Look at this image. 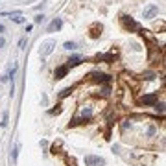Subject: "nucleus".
I'll list each match as a JSON object with an SVG mask.
<instances>
[{
  "instance_id": "1",
  "label": "nucleus",
  "mask_w": 166,
  "mask_h": 166,
  "mask_svg": "<svg viewBox=\"0 0 166 166\" xmlns=\"http://www.w3.org/2000/svg\"><path fill=\"white\" fill-rule=\"evenodd\" d=\"M120 22H122V26L125 30H129V32H135V30H140L138 24L133 21L131 17H127V15H122V19H120Z\"/></svg>"
},
{
  "instance_id": "2",
  "label": "nucleus",
  "mask_w": 166,
  "mask_h": 166,
  "mask_svg": "<svg viewBox=\"0 0 166 166\" xmlns=\"http://www.w3.org/2000/svg\"><path fill=\"white\" fill-rule=\"evenodd\" d=\"M54 48H55V41H54V39L43 43L41 44V55H43V57H46V55H50V54L54 52Z\"/></svg>"
},
{
  "instance_id": "3",
  "label": "nucleus",
  "mask_w": 166,
  "mask_h": 166,
  "mask_svg": "<svg viewBox=\"0 0 166 166\" xmlns=\"http://www.w3.org/2000/svg\"><path fill=\"white\" fill-rule=\"evenodd\" d=\"M85 164L87 166H103L105 160L102 157H96V155H87L85 157Z\"/></svg>"
},
{
  "instance_id": "4",
  "label": "nucleus",
  "mask_w": 166,
  "mask_h": 166,
  "mask_svg": "<svg viewBox=\"0 0 166 166\" xmlns=\"http://www.w3.org/2000/svg\"><path fill=\"white\" fill-rule=\"evenodd\" d=\"M157 100H159V94L153 92V94H148V96H142L138 102H140V105H155Z\"/></svg>"
},
{
  "instance_id": "5",
  "label": "nucleus",
  "mask_w": 166,
  "mask_h": 166,
  "mask_svg": "<svg viewBox=\"0 0 166 166\" xmlns=\"http://www.w3.org/2000/svg\"><path fill=\"white\" fill-rule=\"evenodd\" d=\"M157 13H159V8L152 4V6H148V8H146V11H144V19H153Z\"/></svg>"
},
{
  "instance_id": "6",
  "label": "nucleus",
  "mask_w": 166,
  "mask_h": 166,
  "mask_svg": "<svg viewBox=\"0 0 166 166\" xmlns=\"http://www.w3.org/2000/svg\"><path fill=\"white\" fill-rule=\"evenodd\" d=\"M90 78H92L94 81H100V83L109 81V76H107V74H102V72H92V74H90Z\"/></svg>"
},
{
  "instance_id": "7",
  "label": "nucleus",
  "mask_w": 166,
  "mask_h": 166,
  "mask_svg": "<svg viewBox=\"0 0 166 166\" xmlns=\"http://www.w3.org/2000/svg\"><path fill=\"white\" fill-rule=\"evenodd\" d=\"M61 26H63V21H61V19H55V21L50 22L48 32H57V30H61Z\"/></svg>"
},
{
  "instance_id": "8",
  "label": "nucleus",
  "mask_w": 166,
  "mask_h": 166,
  "mask_svg": "<svg viewBox=\"0 0 166 166\" xmlns=\"http://www.w3.org/2000/svg\"><path fill=\"white\" fill-rule=\"evenodd\" d=\"M67 70H68V67H59V68H55V72H54L55 79H63L65 76H67Z\"/></svg>"
},
{
  "instance_id": "9",
  "label": "nucleus",
  "mask_w": 166,
  "mask_h": 166,
  "mask_svg": "<svg viewBox=\"0 0 166 166\" xmlns=\"http://www.w3.org/2000/svg\"><path fill=\"white\" fill-rule=\"evenodd\" d=\"M100 32H102V24H94V26L90 28V37L96 39L98 35H100Z\"/></svg>"
},
{
  "instance_id": "10",
  "label": "nucleus",
  "mask_w": 166,
  "mask_h": 166,
  "mask_svg": "<svg viewBox=\"0 0 166 166\" xmlns=\"http://www.w3.org/2000/svg\"><path fill=\"white\" fill-rule=\"evenodd\" d=\"M98 59H100V61L113 63V61H114V54H113V52H109V54H105V55H98Z\"/></svg>"
},
{
  "instance_id": "11",
  "label": "nucleus",
  "mask_w": 166,
  "mask_h": 166,
  "mask_svg": "<svg viewBox=\"0 0 166 166\" xmlns=\"http://www.w3.org/2000/svg\"><path fill=\"white\" fill-rule=\"evenodd\" d=\"M79 63H81V57H79V55H74V57L68 59V67H78Z\"/></svg>"
},
{
  "instance_id": "12",
  "label": "nucleus",
  "mask_w": 166,
  "mask_h": 166,
  "mask_svg": "<svg viewBox=\"0 0 166 166\" xmlns=\"http://www.w3.org/2000/svg\"><path fill=\"white\" fill-rule=\"evenodd\" d=\"M63 46L67 48V50H76V48H78V44H76V43H72V41H67V43L63 44Z\"/></svg>"
},
{
  "instance_id": "13",
  "label": "nucleus",
  "mask_w": 166,
  "mask_h": 166,
  "mask_svg": "<svg viewBox=\"0 0 166 166\" xmlns=\"http://www.w3.org/2000/svg\"><path fill=\"white\" fill-rule=\"evenodd\" d=\"M13 22H17V24H22L24 22V17H22V15H13Z\"/></svg>"
},
{
  "instance_id": "14",
  "label": "nucleus",
  "mask_w": 166,
  "mask_h": 166,
  "mask_svg": "<svg viewBox=\"0 0 166 166\" xmlns=\"http://www.w3.org/2000/svg\"><path fill=\"white\" fill-rule=\"evenodd\" d=\"M70 92H72V89H65L63 92H61V98H67V96H68Z\"/></svg>"
},
{
  "instance_id": "15",
  "label": "nucleus",
  "mask_w": 166,
  "mask_h": 166,
  "mask_svg": "<svg viewBox=\"0 0 166 166\" xmlns=\"http://www.w3.org/2000/svg\"><path fill=\"white\" fill-rule=\"evenodd\" d=\"M19 46H21V48H24V46H26V39H21V41H19Z\"/></svg>"
},
{
  "instance_id": "16",
  "label": "nucleus",
  "mask_w": 166,
  "mask_h": 166,
  "mask_svg": "<svg viewBox=\"0 0 166 166\" xmlns=\"http://www.w3.org/2000/svg\"><path fill=\"white\" fill-rule=\"evenodd\" d=\"M59 113H61V107H57V109H52V111H50V114H59Z\"/></svg>"
},
{
  "instance_id": "17",
  "label": "nucleus",
  "mask_w": 166,
  "mask_h": 166,
  "mask_svg": "<svg viewBox=\"0 0 166 166\" xmlns=\"http://www.w3.org/2000/svg\"><path fill=\"white\" fill-rule=\"evenodd\" d=\"M4 44H6V39H4V37H0V48H2Z\"/></svg>"
},
{
  "instance_id": "18",
  "label": "nucleus",
  "mask_w": 166,
  "mask_h": 166,
  "mask_svg": "<svg viewBox=\"0 0 166 166\" xmlns=\"http://www.w3.org/2000/svg\"><path fill=\"white\" fill-rule=\"evenodd\" d=\"M68 166H76V163H74V159H70V160H68Z\"/></svg>"
},
{
  "instance_id": "19",
  "label": "nucleus",
  "mask_w": 166,
  "mask_h": 166,
  "mask_svg": "<svg viewBox=\"0 0 166 166\" xmlns=\"http://www.w3.org/2000/svg\"><path fill=\"white\" fill-rule=\"evenodd\" d=\"M4 30H6V28H4V26H2V24H0V33H2V32H4Z\"/></svg>"
}]
</instances>
